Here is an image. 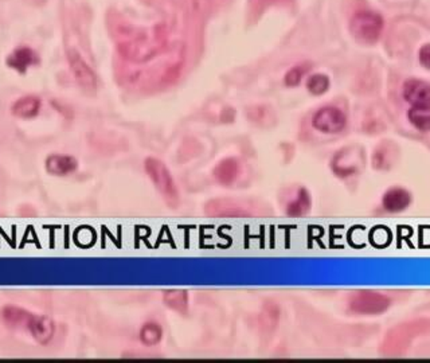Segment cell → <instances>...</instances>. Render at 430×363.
<instances>
[{"instance_id": "cell-1", "label": "cell", "mask_w": 430, "mask_h": 363, "mask_svg": "<svg viewBox=\"0 0 430 363\" xmlns=\"http://www.w3.org/2000/svg\"><path fill=\"white\" fill-rule=\"evenodd\" d=\"M145 173L149 177V179L153 182L158 191L162 194L163 199L167 202L170 208L176 209L179 206L180 198L179 191L172 178L170 170L166 167L163 162H160L156 157H148L145 160Z\"/></svg>"}, {"instance_id": "cell-2", "label": "cell", "mask_w": 430, "mask_h": 363, "mask_svg": "<svg viewBox=\"0 0 430 363\" xmlns=\"http://www.w3.org/2000/svg\"><path fill=\"white\" fill-rule=\"evenodd\" d=\"M393 305V299L376 291H358L348 299V309L358 315L375 316L385 314Z\"/></svg>"}, {"instance_id": "cell-3", "label": "cell", "mask_w": 430, "mask_h": 363, "mask_svg": "<svg viewBox=\"0 0 430 363\" xmlns=\"http://www.w3.org/2000/svg\"><path fill=\"white\" fill-rule=\"evenodd\" d=\"M383 30V19L379 14L373 11L356 12L351 22L350 31L354 38L362 43H374L379 39Z\"/></svg>"}, {"instance_id": "cell-4", "label": "cell", "mask_w": 430, "mask_h": 363, "mask_svg": "<svg viewBox=\"0 0 430 363\" xmlns=\"http://www.w3.org/2000/svg\"><path fill=\"white\" fill-rule=\"evenodd\" d=\"M365 164L363 152L359 148L348 147L341 152H338L331 163V168L334 174L339 178H350L356 175Z\"/></svg>"}, {"instance_id": "cell-5", "label": "cell", "mask_w": 430, "mask_h": 363, "mask_svg": "<svg viewBox=\"0 0 430 363\" xmlns=\"http://www.w3.org/2000/svg\"><path fill=\"white\" fill-rule=\"evenodd\" d=\"M312 125L321 133L336 135L343 132L347 126V116L336 107H324L314 115Z\"/></svg>"}, {"instance_id": "cell-6", "label": "cell", "mask_w": 430, "mask_h": 363, "mask_svg": "<svg viewBox=\"0 0 430 363\" xmlns=\"http://www.w3.org/2000/svg\"><path fill=\"white\" fill-rule=\"evenodd\" d=\"M411 204H413L411 192L402 186H393L387 188L380 199L382 210L391 215H398L406 212L411 206Z\"/></svg>"}, {"instance_id": "cell-7", "label": "cell", "mask_w": 430, "mask_h": 363, "mask_svg": "<svg viewBox=\"0 0 430 363\" xmlns=\"http://www.w3.org/2000/svg\"><path fill=\"white\" fill-rule=\"evenodd\" d=\"M402 97L410 107L430 105V84L424 80L409 78L402 85Z\"/></svg>"}, {"instance_id": "cell-8", "label": "cell", "mask_w": 430, "mask_h": 363, "mask_svg": "<svg viewBox=\"0 0 430 363\" xmlns=\"http://www.w3.org/2000/svg\"><path fill=\"white\" fill-rule=\"evenodd\" d=\"M67 60L70 63V69L74 74V78L77 82L87 91H94L97 87V78L94 72L89 67L84 58L76 52V50H69L67 52Z\"/></svg>"}, {"instance_id": "cell-9", "label": "cell", "mask_w": 430, "mask_h": 363, "mask_svg": "<svg viewBox=\"0 0 430 363\" xmlns=\"http://www.w3.org/2000/svg\"><path fill=\"white\" fill-rule=\"evenodd\" d=\"M204 210L211 217H249L253 214L245 204L234 199H213Z\"/></svg>"}, {"instance_id": "cell-10", "label": "cell", "mask_w": 430, "mask_h": 363, "mask_svg": "<svg viewBox=\"0 0 430 363\" xmlns=\"http://www.w3.org/2000/svg\"><path fill=\"white\" fill-rule=\"evenodd\" d=\"M26 327L35 342L42 346H46L54 336V323L46 316L31 315Z\"/></svg>"}, {"instance_id": "cell-11", "label": "cell", "mask_w": 430, "mask_h": 363, "mask_svg": "<svg viewBox=\"0 0 430 363\" xmlns=\"http://www.w3.org/2000/svg\"><path fill=\"white\" fill-rule=\"evenodd\" d=\"M78 167L76 157L69 155H52L46 160V170L56 177H66L73 174Z\"/></svg>"}, {"instance_id": "cell-12", "label": "cell", "mask_w": 430, "mask_h": 363, "mask_svg": "<svg viewBox=\"0 0 430 363\" xmlns=\"http://www.w3.org/2000/svg\"><path fill=\"white\" fill-rule=\"evenodd\" d=\"M241 173L239 162L234 157H228L219 162V164L214 168V177L221 184H231L237 181Z\"/></svg>"}, {"instance_id": "cell-13", "label": "cell", "mask_w": 430, "mask_h": 363, "mask_svg": "<svg viewBox=\"0 0 430 363\" xmlns=\"http://www.w3.org/2000/svg\"><path fill=\"white\" fill-rule=\"evenodd\" d=\"M39 62L38 56L29 49V47H21L17 49L8 58L7 65L12 69H15L19 73H25L29 67L36 65Z\"/></svg>"}, {"instance_id": "cell-14", "label": "cell", "mask_w": 430, "mask_h": 363, "mask_svg": "<svg viewBox=\"0 0 430 363\" xmlns=\"http://www.w3.org/2000/svg\"><path fill=\"white\" fill-rule=\"evenodd\" d=\"M41 100L35 96H26L12 105V115L21 119H32L39 113Z\"/></svg>"}, {"instance_id": "cell-15", "label": "cell", "mask_w": 430, "mask_h": 363, "mask_svg": "<svg viewBox=\"0 0 430 363\" xmlns=\"http://www.w3.org/2000/svg\"><path fill=\"white\" fill-rule=\"evenodd\" d=\"M312 206V199L307 188L300 187L296 192L293 201L287 205V214L289 217H303L308 214Z\"/></svg>"}, {"instance_id": "cell-16", "label": "cell", "mask_w": 430, "mask_h": 363, "mask_svg": "<svg viewBox=\"0 0 430 363\" xmlns=\"http://www.w3.org/2000/svg\"><path fill=\"white\" fill-rule=\"evenodd\" d=\"M407 120L420 132H430V105L410 107L407 111Z\"/></svg>"}, {"instance_id": "cell-17", "label": "cell", "mask_w": 430, "mask_h": 363, "mask_svg": "<svg viewBox=\"0 0 430 363\" xmlns=\"http://www.w3.org/2000/svg\"><path fill=\"white\" fill-rule=\"evenodd\" d=\"M0 316H1V320H3L8 327H21L22 324H23V326H28V322H29L31 314L28 312L26 309L19 308V307L8 305V307H4V308L1 309Z\"/></svg>"}, {"instance_id": "cell-18", "label": "cell", "mask_w": 430, "mask_h": 363, "mask_svg": "<svg viewBox=\"0 0 430 363\" xmlns=\"http://www.w3.org/2000/svg\"><path fill=\"white\" fill-rule=\"evenodd\" d=\"M164 304L179 314H186L189 311V294L182 289L166 291L163 295Z\"/></svg>"}, {"instance_id": "cell-19", "label": "cell", "mask_w": 430, "mask_h": 363, "mask_svg": "<svg viewBox=\"0 0 430 363\" xmlns=\"http://www.w3.org/2000/svg\"><path fill=\"white\" fill-rule=\"evenodd\" d=\"M389 148L386 147H380V148H376L373 155V167L374 170L376 171H390L394 164H396V157L394 155L389 156Z\"/></svg>"}, {"instance_id": "cell-20", "label": "cell", "mask_w": 430, "mask_h": 363, "mask_svg": "<svg viewBox=\"0 0 430 363\" xmlns=\"http://www.w3.org/2000/svg\"><path fill=\"white\" fill-rule=\"evenodd\" d=\"M163 338V330L156 323H145L140 330V340L145 346H155Z\"/></svg>"}, {"instance_id": "cell-21", "label": "cell", "mask_w": 430, "mask_h": 363, "mask_svg": "<svg viewBox=\"0 0 430 363\" xmlns=\"http://www.w3.org/2000/svg\"><path fill=\"white\" fill-rule=\"evenodd\" d=\"M307 89L314 96H321L330 89V78L325 74H314L307 81Z\"/></svg>"}, {"instance_id": "cell-22", "label": "cell", "mask_w": 430, "mask_h": 363, "mask_svg": "<svg viewBox=\"0 0 430 363\" xmlns=\"http://www.w3.org/2000/svg\"><path fill=\"white\" fill-rule=\"evenodd\" d=\"M307 72H308V66H305V65H297V66L292 67L286 76V84L288 87H297L301 82V80Z\"/></svg>"}, {"instance_id": "cell-23", "label": "cell", "mask_w": 430, "mask_h": 363, "mask_svg": "<svg viewBox=\"0 0 430 363\" xmlns=\"http://www.w3.org/2000/svg\"><path fill=\"white\" fill-rule=\"evenodd\" d=\"M418 60H420V63H421L425 69L430 70V43L421 47L420 54H418Z\"/></svg>"}]
</instances>
